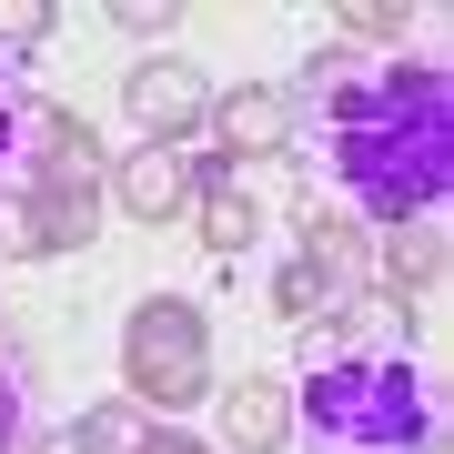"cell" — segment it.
I'll use <instances>...</instances> for the list:
<instances>
[{
  "label": "cell",
  "instance_id": "1",
  "mask_svg": "<svg viewBox=\"0 0 454 454\" xmlns=\"http://www.w3.org/2000/svg\"><path fill=\"white\" fill-rule=\"evenodd\" d=\"M333 192L373 223H434L454 192V82L444 61H373L333 82Z\"/></svg>",
  "mask_w": 454,
  "mask_h": 454
},
{
  "label": "cell",
  "instance_id": "2",
  "mask_svg": "<svg viewBox=\"0 0 454 454\" xmlns=\"http://www.w3.org/2000/svg\"><path fill=\"white\" fill-rule=\"evenodd\" d=\"M293 414L313 424L324 454H424L434 444V394L404 354H333L303 364V394Z\"/></svg>",
  "mask_w": 454,
  "mask_h": 454
},
{
  "label": "cell",
  "instance_id": "3",
  "mask_svg": "<svg viewBox=\"0 0 454 454\" xmlns=\"http://www.w3.org/2000/svg\"><path fill=\"white\" fill-rule=\"evenodd\" d=\"M121 384H131V404H202L212 394V333H202V313L182 303V293H152V303H131V324H121Z\"/></svg>",
  "mask_w": 454,
  "mask_h": 454
},
{
  "label": "cell",
  "instance_id": "4",
  "mask_svg": "<svg viewBox=\"0 0 454 454\" xmlns=\"http://www.w3.org/2000/svg\"><path fill=\"white\" fill-rule=\"evenodd\" d=\"M20 192H82L101 202L112 192V152H101V131L82 112H61V101H31L20 112V162H11Z\"/></svg>",
  "mask_w": 454,
  "mask_h": 454
},
{
  "label": "cell",
  "instance_id": "5",
  "mask_svg": "<svg viewBox=\"0 0 454 454\" xmlns=\"http://www.w3.org/2000/svg\"><path fill=\"white\" fill-rule=\"evenodd\" d=\"M192 192H202V162L182 142H142V152H121L112 162V212H131V223H182L192 212Z\"/></svg>",
  "mask_w": 454,
  "mask_h": 454
},
{
  "label": "cell",
  "instance_id": "6",
  "mask_svg": "<svg viewBox=\"0 0 454 454\" xmlns=\"http://www.w3.org/2000/svg\"><path fill=\"white\" fill-rule=\"evenodd\" d=\"M101 232V202H82V192H0V253H31V262H51V253H82Z\"/></svg>",
  "mask_w": 454,
  "mask_h": 454
},
{
  "label": "cell",
  "instance_id": "7",
  "mask_svg": "<svg viewBox=\"0 0 454 454\" xmlns=\"http://www.w3.org/2000/svg\"><path fill=\"white\" fill-rule=\"evenodd\" d=\"M283 142H293V91H232V101H212V162L202 172L273 162Z\"/></svg>",
  "mask_w": 454,
  "mask_h": 454
},
{
  "label": "cell",
  "instance_id": "8",
  "mask_svg": "<svg viewBox=\"0 0 454 454\" xmlns=\"http://www.w3.org/2000/svg\"><path fill=\"white\" fill-rule=\"evenodd\" d=\"M121 112L142 121L152 142H182V131H202V121H212V91H202L182 61H142V71L121 82Z\"/></svg>",
  "mask_w": 454,
  "mask_h": 454
},
{
  "label": "cell",
  "instance_id": "9",
  "mask_svg": "<svg viewBox=\"0 0 454 454\" xmlns=\"http://www.w3.org/2000/svg\"><path fill=\"white\" fill-rule=\"evenodd\" d=\"M212 404H223V444H232V454H283V434H293V394L273 384V373H243V384H223Z\"/></svg>",
  "mask_w": 454,
  "mask_h": 454
},
{
  "label": "cell",
  "instance_id": "10",
  "mask_svg": "<svg viewBox=\"0 0 454 454\" xmlns=\"http://www.w3.org/2000/svg\"><path fill=\"white\" fill-rule=\"evenodd\" d=\"M434 293H444V223H394V243H384V303L424 313Z\"/></svg>",
  "mask_w": 454,
  "mask_h": 454
},
{
  "label": "cell",
  "instance_id": "11",
  "mask_svg": "<svg viewBox=\"0 0 454 454\" xmlns=\"http://www.w3.org/2000/svg\"><path fill=\"white\" fill-rule=\"evenodd\" d=\"M293 262H313V273L333 283V303H343V293L364 283V223L354 212H303V253Z\"/></svg>",
  "mask_w": 454,
  "mask_h": 454
},
{
  "label": "cell",
  "instance_id": "12",
  "mask_svg": "<svg viewBox=\"0 0 454 454\" xmlns=\"http://www.w3.org/2000/svg\"><path fill=\"white\" fill-rule=\"evenodd\" d=\"M192 212H202V243H212V253H243L253 232H262V202H253V192H243L232 172H202Z\"/></svg>",
  "mask_w": 454,
  "mask_h": 454
},
{
  "label": "cell",
  "instance_id": "13",
  "mask_svg": "<svg viewBox=\"0 0 454 454\" xmlns=\"http://www.w3.org/2000/svg\"><path fill=\"white\" fill-rule=\"evenodd\" d=\"M71 434H82V454H142L152 434H142V404H131V394H121V404H91L82 424H71Z\"/></svg>",
  "mask_w": 454,
  "mask_h": 454
},
{
  "label": "cell",
  "instance_id": "14",
  "mask_svg": "<svg viewBox=\"0 0 454 454\" xmlns=\"http://www.w3.org/2000/svg\"><path fill=\"white\" fill-rule=\"evenodd\" d=\"M273 313H283V324H313V313H333V283L313 273V262H283V283H273Z\"/></svg>",
  "mask_w": 454,
  "mask_h": 454
},
{
  "label": "cell",
  "instance_id": "15",
  "mask_svg": "<svg viewBox=\"0 0 454 454\" xmlns=\"http://www.w3.org/2000/svg\"><path fill=\"white\" fill-rule=\"evenodd\" d=\"M404 20H414L404 0H343L333 31H343V41H404Z\"/></svg>",
  "mask_w": 454,
  "mask_h": 454
},
{
  "label": "cell",
  "instance_id": "16",
  "mask_svg": "<svg viewBox=\"0 0 454 454\" xmlns=\"http://www.w3.org/2000/svg\"><path fill=\"white\" fill-rule=\"evenodd\" d=\"M51 31H61L51 0H0V51H11V61H20V51H41Z\"/></svg>",
  "mask_w": 454,
  "mask_h": 454
},
{
  "label": "cell",
  "instance_id": "17",
  "mask_svg": "<svg viewBox=\"0 0 454 454\" xmlns=\"http://www.w3.org/2000/svg\"><path fill=\"white\" fill-rule=\"evenodd\" d=\"M20 112H31V91H20V61L0 51V182H11V162H20Z\"/></svg>",
  "mask_w": 454,
  "mask_h": 454
},
{
  "label": "cell",
  "instance_id": "18",
  "mask_svg": "<svg viewBox=\"0 0 454 454\" xmlns=\"http://www.w3.org/2000/svg\"><path fill=\"white\" fill-rule=\"evenodd\" d=\"M20 444V373H11V354H0V454Z\"/></svg>",
  "mask_w": 454,
  "mask_h": 454
},
{
  "label": "cell",
  "instance_id": "19",
  "mask_svg": "<svg viewBox=\"0 0 454 454\" xmlns=\"http://www.w3.org/2000/svg\"><path fill=\"white\" fill-rule=\"evenodd\" d=\"M142 454H212V444H192V434H152Z\"/></svg>",
  "mask_w": 454,
  "mask_h": 454
},
{
  "label": "cell",
  "instance_id": "20",
  "mask_svg": "<svg viewBox=\"0 0 454 454\" xmlns=\"http://www.w3.org/2000/svg\"><path fill=\"white\" fill-rule=\"evenodd\" d=\"M41 454H82V434H51V444H41Z\"/></svg>",
  "mask_w": 454,
  "mask_h": 454
}]
</instances>
